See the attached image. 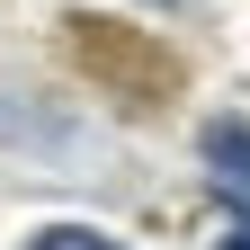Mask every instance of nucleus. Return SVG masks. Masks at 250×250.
<instances>
[{
    "label": "nucleus",
    "instance_id": "f03ea898",
    "mask_svg": "<svg viewBox=\"0 0 250 250\" xmlns=\"http://www.w3.org/2000/svg\"><path fill=\"white\" fill-rule=\"evenodd\" d=\"M206 170H214V179H224L232 197L250 206V125H241V116H224V125H206Z\"/></svg>",
    "mask_w": 250,
    "mask_h": 250
},
{
    "label": "nucleus",
    "instance_id": "7ed1b4c3",
    "mask_svg": "<svg viewBox=\"0 0 250 250\" xmlns=\"http://www.w3.org/2000/svg\"><path fill=\"white\" fill-rule=\"evenodd\" d=\"M27 250H116V241H99V232H81V224H62V232H36Z\"/></svg>",
    "mask_w": 250,
    "mask_h": 250
},
{
    "label": "nucleus",
    "instance_id": "f257e3e1",
    "mask_svg": "<svg viewBox=\"0 0 250 250\" xmlns=\"http://www.w3.org/2000/svg\"><path fill=\"white\" fill-rule=\"evenodd\" d=\"M72 45H81V54H99L89 72H99V81H116L125 99H143V107H161L170 89H179V62H170L161 45L125 36V27H99V18H81V27H72Z\"/></svg>",
    "mask_w": 250,
    "mask_h": 250
}]
</instances>
